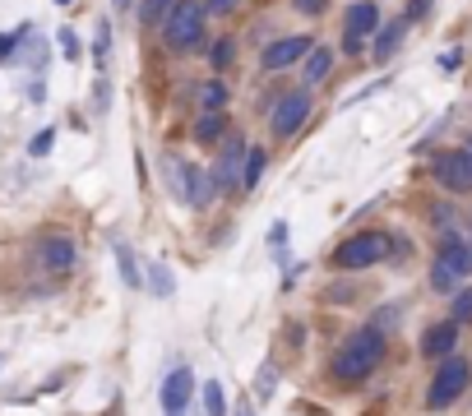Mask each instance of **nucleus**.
I'll return each instance as SVG.
<instances>
[{"label": "nucleus", "instance_id": "nucleus-22", "mask_svg": "<svg viewBox=\"0 0 472 416\" xmlns=\"http://www.w3.org/2000/svg\"><path fill=\"white\" fill-rule=\"evenodd\" d=\"M176 10V0H139V24H167V14Z\"/></svg>", "mask_w": 472, "mask_h": 416}, {"label": "nucleus", "instance_id": "nucleus-32", "mask_svg": "<svg viewBox=\"0 0 472 416\" xmlns=\"http://www.w3.org/2000/svg\"><path fill=\"white\" fill-rule=\"evenodd\" d=\"M430 14V0H407V24H422Z\"/></svg>", "mask_w": 472, "mask_h": 416}, {"label": "nucleus", "instance_id": "nucleus-4", "mask_svg": "<svg viewBox=\"0 0 472 416\" xmlns=\"http://www.w3.org/2000/svg\"><path fill=\"white\" fill-rule=\"evenodd\" d=\"M472 384V366L463 357H445L436 366V374H430V389H426V407L430 412H445V407H454L463 393Z\"/></svg>", "mask_w": 472, "mask_h": 416}, {"label": "nucleus", "instance_id": "nucleus-3", "mask_svg": "<svg viewBox=\"0 0 472 416\" xmlns=\"http://www.w3.org/2000/svg\"><path fill=\"white\" fill-rule=\"evenodd\" d=\"M204 0H176V10L167 14V24H162V42H167V51H190L204 42Z\"/></svg>", "mask_w": 472, "mask_h": 416}, {"label": "nucleus", "instance_id": "nucleus-24", "mask_svg": "<svg viewBox=\"0 0 472 416\" xmlns=\"http://www.w3.org/2000/svg\"><path fill=\"white\" fill-rule=\"evenodd\" d=\"M264 162H269V158H264V149H251V153H245V172H241V190H255V185L264 181Z\"/></svg>", "mask_w": 472, "mask_h": 416}, {"label": "nucleus", "instance_id": "nucleus-36", "mask_svg": "<svg viewBox=\"0 0 472 416\" xmlns=\"http://www.w3.org/2000/svg\"><path fill=\"white\" fill-rule=\"evenodd\" d=\"M282 241H287V222H274V227H269V245L282 250Z\"/></svg>", "mask_w": 472, "mask_h": 416}, {"label": "nucleus", "instance_id": "nucleus-31", "mask_svg": "<svg viewBox=\"0 0 472 416\" xmlns=\"http://www.w3.org/2000/svg\"><path fill=\"white\" fill-rule=\"evenodd\" d=\"M24 33H28V28H19V33H0V60H10V56H14V47L24 42Z\"/></svg>", "mask_w": 472, "mask_h": 416}, {"label": "nucleus", "instance_id": "nucleus-9", "mask_svg": "<svg viewBox=\"0 0 472 416\" xmlns=\"http://www.w3.org/2000/svg\"><path fill=\"white\" fill-rule=\"evenodd\" d=\"M306 116H311V89H297V93H287V97H278V107H274V135L278 139H292L301 125H306Z\"/></svg>", "mask_w": 472, "mask_h": 416}, {"label": "nucleus", "instance_id": "nucleus-15", "mask_svg": "<svg viewBox=\"0 0 472 416\" xmlns=\"http://www.w3.org/2000/svg\"><path fill=\"white\" fill-rule=\"evenodd\" d=\"M329 70H334V51L329 47H315L311 56H306V83H301V89H315L320 79H329Z\"/></svg>", "mask_w": 472, "mask_h": 416}, {"label": "nucleus", "instance_id": "nucleus-37", "mask_svg": "<svg viewBox=\"0 0 472 416\" xmlns=\"http://www.w3.org/2000/svg\"><path fill=\"white\" fill-rule=\"evenodd\" d=\"M126 5H130V0H116V10H126Z\"/></svg>", "mask_w": 472, "mask_h": 416}, {"label": "nucleus", "instance_id": "nucleus-39", "mask_svg": "<svg viewBox=\"0 0 472 416\" xmlns=\"http://www.w3.org/2000/svg\"><path fill=\"white\" fill-rule=\"evenodd\" d=\"M60 5H70V0H60Z\"/></svg>", "mask_w": 472, "mask_h": 416}, {"label": "nucleus", "instance_id": "nucleus-26", "mask_svg": "<svg viewBox=\"0 0 472 416\" xmlns=\"http://www.w3.org/2000/svg\"><path fill=\"white\" fill-rule=\"evenodd\" d=\"M232 56H236V42H232V37L209 42V65H213V70H228V65H232Z\"/></svg>", "mask_w": 472, "mask_h": 416}, {"label": "nucleus", "instance_id": "nucleus-5", "mask_svg": "<svg viewBox=\"0 0 472 416\" xmlns=\"http://www.w3.org/2000/svg\"><path fill=\"white\" fill-rule=\"evenodd\" d=\"M389 255V236L384 232H357V236H347L338 250H334V268H343V273H361V268H371Z\"/></svg>", "mask_w": 472, "mask_h": 416}, {"label": "nucleus", "instance_id": "nucleus-29", "mask_svg": "<svg viewBox=\"0 0 472 416\" xmlns=\"http://www.w3.org/2000/svg\"><path fill=\"white\" fill-rule=\"evenodd\" d=\"M56 42H60V56H66V60H79V37H74V28H60Z\"/></svg>", "mask_w": 472, "mask_h": 416}, {"label": "nucleus", "instance_id": "nucleus-7", "mask_svg": "<svg viewBox=\"0 0 472 416\" xmlns=\"http://www.w3.org/2000/svg\"><path fill=\"white\" fill-rule=\"evenodd\" d=\"M190 398H195V374H190V366L167 370V380H162V389H158L162 416H186V412H190Z\"/></svg>", "mask_w": 472, "mask_h": 416}, {"label": "nucleus", "instance_id": "nucleus-23", "mask_svg": "<svg viewBox=\"0 0 472 416\" xmlns=\"http://www.w3.org/2000/svg\"><path fill=\"white\" fill-rule=\"evenodd\" d=\"M204 389V416H228V393H222V380L199 384Z\"/></svg>", "mask_w": 472, "mask_h": 416}, {"label": "nucleus", "instance_id": "nucleus-21", "mask_svg": "<svg viewBox=\"0 0 472 416\" xmlns=\"http://www.w3.org/2000/svg\"><path fill=\"white\" fill-rule=\"evenodd\" d=\"M143 287H149L153 297H172V291H176V278H172V268H167V264H149V273H143Z\"/></svg>", "mask_w": 472, "mask_h": 416}, {"label": "nucleus", "instance_id": "nucleus-34", "mask_svg": "<svg viewBox=\"0 0 472 416\" xmlns=\"http://www.w3.org/2000/svg\"><path fill=\"white\" fill-rule=\"evenodd\" d=\"M93 102H97V112L112 102V83H107V79H97V93H93Z\"/></svg>", "mask_w": 472, "mask_h": 416}, {"label": "nucleus", "instance_id": "nucleus-16", "mask_svg": "<svg viewBox=\"0 0 472 416\" xmlns=\"http://www.w3.org/2000/svg\"><path fill=\"white\" fill-rule=\"evenodd\" d=\"M403 33H407V19H394V24H384L380 33H375V51L371 56H380V60H389L398 51V42H403Z\"/></svg>", "mask_w": 472, "mask_h": 416}, {"label": "nucleus", "instance_id": "nucleus-28", "mask_svg": "<svg viewBox=\"0 0 472 416\" xmlns=\"http://www.w3.org/2000/svg\"><path fill=\"white\" fill-rule=\"evenodd\" d=\"M51 143H56V130L47 125V130H37V135H33V143H28V158H47V153H51Z\"/></svg>", "mask_w": 472, "mask_h": 416}, {"label": "nucleus", "instance_id": "nucleus-19", "mask_svg": "<svg viewBox=\"0 0 472 416\" xmlns=\"http://www.w3.org/2000/svg\"><path fill=\"white\" fill-rule=\"evenodd\" d=\"M195 139L199 143H213V139H228V112H204L195 125Z\"/></svg>", "mask_w": 472, "mask_h": 416}, {"label": "nucleus", "instance_id": "nucleus-18", "mask_svg": "<svg viewBox=\"0 0 472 416\" xmlns=\"http://www.w3.org/2000/svg\"><path fill=\"white\" fill-rule=\"evenodd\" d=\"M213 172H199V166H190V199L186 204H195V208H209L213 204Z\"/></svg>", "mask_w": 472, "mask_h": 416}, {"label": "nucleus", "instance_id": "nucleus-38", "mask_svg": "<svg viewBox=\"0 0 472 416\" xmlns=\"http://www.w3.org/2000/svg\"><path fill=\"white\" fill-rule=\"evenodd\" d=\"M241 416H251V407H241Z\"/></svg>", "mask_w": 472, "mask_h": 416}, {"label": "nucleus", "instance_id": "nucleus-17", "mask_svg": "<svg viewBox=\"0 0 472 416\" xmlns=\"http://www.w3.org/2000/svg\"><path fill=\"white\" fill-rule=\"evenodd\" d=\"M112 250H116L120 282H126V287H143V273H139V264H135V250H130L126 241H112Z\"/></svg>", "mask_w": 472, "mask_h": 416}, {"label": "nucleus", "instance_id": "nucleus-13", "mask_svg": "<svg viewBox=\"0 0 472 416\" xmlns=\"http://www.w3.org/2000/svg\"><path fill=\"white\" fill-rule=\"evenodd\" d=\"M384 24H380V5L375 0H352L347 5V19H343V33H352V37H371V33H380Z\"/></svg>", "mask_w": 472, "mask_h": 416}, {"label": "nucleus", "instance_id": "nucleus-25", "mask_svg": "<svg viewBox=\"0 0 472 416\" xmlns=\"http://www.w3.org/2000/svg\"><path fill=\"white\" fill-rule=\"evenodd\" d=\"M449 320H454V324H472V282L449 297Z\"/></svg>", "mask_w": 472, "mask_h": 416}, {"label": "nucleus", "instance_id": "nucleus-1", "mask_svg": "<svg viewBox=\"0 0 472 416\" xmlns=\"http://www.w3.org/2000/svg\"><path fill=\"white\" fill-rule=\"evenodd\" d=\"M384 351H389V343H384V333H380L375 324L352 328V333H347V338L338 343V351L329 357V374H334L343 389L366 384V380H371V374L380 370Z\"/></svg>", "mask_w": 472, "mask_h": 416}, {"label": "nucleus", "instance_id": "nucleus-35", "mask_svg": "<svg viewBox=\"0 0 472 416\" xmlns=\"http://www.w3.org/2000/svg\"><path fill=\"white\" fill-rule=\"evenodd\" d=\"M361 47H366V37H352V33H343V51H347V56H361Z\"/></svg>", "mask_w": 472, "mask_h": 416}, {"label": "nucleus", "instance_id": "nucleus-8", "mask_svg": "<svg viewBox=\"0 0 472 416\" xmlns=\"http://www.w3.org/2000/svg\"><path fill=\"white\" fill-rule=\"evenodd\" d=\"M79 259V250L66 232H43L37 236V264H43V273H70Z\"/></svg>", "mask_w": 472, "mask_h": 416}, {"label": "nucleus", "instance_id": "nucleus-33", "mask_svg": "<svg viewBox=\"0 0 472 416\" xmlns=\"http://www.w3.org/2000/svg\"><path fill=\"white\" fill-rule=\"evenodd\" d=\"M241 5V0H204V10H209V14H232Z\"/></svg>", "mask_w": 472, "mask_h": 416}, {"label": "nucleus", "instance_id": "nucleus-30", "mask_svg": "<svg viewBox=\"0 0 472 416\" xmlns=\"http://www.w3.org/2000/svg\"><path fill=\"white\" fill-rule=\"evenodd\" d=\"M292 10L306 14V19H320L324 10H329V0H292Z\"/></svg>", "mask_w": 472, "mask_h": 416}, {"label": "nucleus", "instance_id": "nucleus-14", "mask_svg": "<svg viewBox=\"0 0 472 416\" xmlns=\"http://www.w3.org/2000/svg\"><path fill=\"white\" fill-rule=\"evenodd\" d=\"M162 176H167V190L176 199H190V162L186 158L167 153V158H162Z\"/></svg>", "mask_w": 472, "mask_h": 416}, {"label": "nucleus", "instance_id": "nucleus-40", "mask_svg": "<svg viewBox=\"0 0 472 416\" xmlns=\"http://www.w3.org/2000/svg\"><path fill=\"white\" fill-rule=\"evenodd\" d=\"M468 149H472V139H468Z\"/></svg>", "mask_w": 472, "mask_h": 416}, {"label": "nucleus", "instance_id": "nucleus-27", "mask_svg": "<svg viewBox=\"0 0 472 416\" xmlns=\"http://www.w3.org/2000/svg\"><path fill=\"white\" fill-rule=\"evenodd\" d=\"M107 51H112V24H97V37H93V60L107 65Z\"/></svg>", "mask_w": 472, "mask_h": 416}, {"label": "nucleus", "instance_id": "nucleus-6", "mask_svg": "<svg viewBox=\"0 0 472 416\" xmlns=\"http://www.w3.org/2000/svg\"><path fill=\"white\" fill-rule=\"evenodd\" d=\"M430 172H436V181L445 185V190L468 195V190H472V149L436 153V162H430Z\"/></svg>", "mask_w": 472, "mask_h": 416}, {"label": "nucleus", "instance_id": "nucleus-12", "mask_svg": "<svg viewBox=\"0 0 472 416\" xmlns=\"http://www.w3.org/2000/svg\"><path fill=\"white\" fill-rule=\"evenodd\" d=\"M306 51H315V42L306 37V33H297V37H278L274 47L259 56V65H264V70H287V65H292V60H301Z\"/></svg>", "mask_w": 472, "mask_h": 416}, {"label": "nucleus", "instance_id": "nucleus-20", "mask_svg": "<svg viewBox=\"0 0 472 416\" xmlns=\"http://www.w3.org/2000/svg\"><path fill=\"white\" fill-rule=\"evenodd\" d=\"M228 97H232V89H228L222 79L199 83V107H204V112H222V107H228Z\"/></svg>", "mask_w": 472, "mask_h": 416}, {"label": "nucleus", "instance_id": "nucleus-2", "mask_svg": "<svg viewBox=\"0 0 472 416\" xmlns=\"http://www.w3.org/2000/svg\"><path fill=\"white\" fill-rule=\"evenodd\" d=\"M468 282H472V245L459 241V232H445V245L436 250V259H430V287L454 297Z\"/></svg>", "mask_w": 472, "mask_h": 416}, {"label": "nucleus", "instance_id": "nucleus-10", "mask_svg": "<svg viewBox=\"0 0 472 416\" xmlns=\"http://www.w3.org/2000/svg\"><path fill=\"white\" fill-rule=\"evenodd\" d=\"M245 139H236V135H228L222 139V149H218V162H213V185L218 190H236L241 185V172H245Z\"/></svg>", "mask_w": 472, "mask_h": 416}, {"label": "nucleus", "instance_id": "nucleus-11", "mask_svg": "<svg viewBox=\"0 0 472 416\" xmlns=\"http://www.w3.org/2000/svg\"><path fill=\"white\" fill-rule=\"evenodd\" d=\"M454 347H459V324H454V320H440V324H430V328L422 333V357H426V361L454 357Z\"/></svg>", "mask_w": 472, "mask_h": 416}]
</instances>
